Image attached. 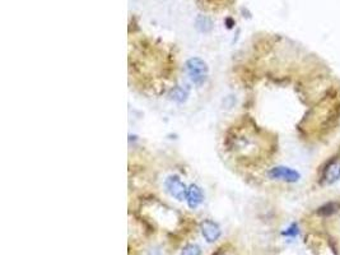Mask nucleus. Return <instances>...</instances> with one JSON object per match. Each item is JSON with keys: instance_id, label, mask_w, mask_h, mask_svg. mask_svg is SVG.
Returning <instances> with one entry per match:
<instances>
[{"instance_id": "f257e3e1", "label": "nucleus", "mask_w": 340, "mask_h": 255, "mask_svg": "<svg viewBox=\"0 0 340 255\" xmlns=\"http://www.w3.org/2000/svg\"><path fill=\"white\" fill-rule=\"evenodd\" d=\"M186 70L192 82L196 86L204 84L208 77V65L200 58H192L186 61Z\"/></svg>"}, {"instance_id": "f03ea898", "label": "nucleus", "mask_w": 340, "mask_h": 255, "mask_svg": "<svg viewBox=\"0 0 340 255\" xmlns=\"http://www.w3.org/2000/svg\"><path fill=\"white\" fill-rule=\"evenodd\" d=\"M269 178L273 180H281L284 183H297L301 179V175L298 171L293 170L287 166H277L269 171Z\"/></svg>"}, {"instance_id": "7ed1b4c3", "label": "nucleus", "mask_w": 340, "mask_h": 255, "mask_svg": "<svg viewBox=\"0 0 340 255\" xmlns=\"http://www.w3.org/2000/svg\"><path fill=\"white\" fill-rule=\"evenodd\" d=\"M166 188L167 192L169 193L171 197H174L177 200H184L186 199V186L185 184L180 180L177 176H169L166 180Z\"/></svg>"}, {"instance_id": "20e7f679", "label": "nucleus", "mask_w": 340, "mask_h": 255, "mask_svg": "<svg viewBox=\"0 0 340 255\" xmlns=\"http://www.w3.org/2000/svg\"><path fill=\"white\" fill-rule=\"evenodd\" d=\"M200 230L201 235L204 236V239L208 243H216L221 238V228H219V226L216 222L210 220H205L204 222H201Z\"/></svg>"}, {"instance_id": "39448f33", "label": "nucleus", "mask_w": 340, "mask_h": 255, "mask_svg": "<svg viewBox=\"0 0 340 255\" xmlns=\"http://www.w3.org/2000/svg\"><path fill=\"white\" fill-rule=\"evenodd\" d=\"M323 179L326 184H334L340 179V158H333L324 170Z\"/></svg>"}, {"instance_id": "423d86ee", "label": "nucleus", "mask_w": 340, "mask_h": 255, "mask_svg": "<svg viewBox=\"0 0 340 255\" xmlns=\"http://www.w3.org/2000/svg\"><path fill=\"white\" fill-rule=\"evenodd\" d=\"M186 202L187 205H189L192 209L198 208L199 204L203 202V192H201V189L199 188L198 185H195V184H192V185L187 188Z\"/></svg>"}, {"instance_id": "0eeeda50", "label": "nucleus", "mask_w": 340, "mask_h": 255, "mask_svg": "<svg viewBox=\"0 0 340 255\" xmlns=\"http://www.w3.org/2000/svg\"><path fill=\"white\" fill-rule=\"evenodd\" d=\"M339 210H340L339 203L329 202V203H326V204L321 205V207L316 210V213H317L318 216H321V217H330V216L338 213Z\"/></svg>"}, {"instance_id": "6e6552de", "label": "nucleus", "mask_w": 340, "mask_h": 255, "mask_svg": "<svg viewBox=\"0 0 340 255\" xmlns=\"http://www.w3.org/2000/svg\"><path fill=\"white\" fill-rule=\"evenodd\" d=\"M169 96H171L172 100L176 101V102H184L187 97V92L182 90L181 87H176L171 91Z\"/></svg>"}, {"instance_id": "1a4fd4ad", "label": "nucleus", "mask_w": 340, "mask_h": 255, "mask_svg": "<svg viewBox=\"0 0 340 255\" xmlns=\"http://www.w3.org/2000/svg\"><path fill=\"white\" fill-rule=\"evenodd\" d=\"M201 250L198 245L194 244H190V245L185 246L184 250L181 251V255H200Z\"/></svg>"}, {"instance_id": "9d476101", "label": "nucleus", "mask_w": 340, "mask_h": 255, "mask_svg": "<svg viewBox=\"0 0 340 255\" xmlns=\"http://www.w3.org/2000/svg\"><path fill=\"white\" fill-rule=\"evenodd\" d=\"M298 233V228H297V225H293L291 226L289 228H287V231H284L283 235H287V236H295Z\"/></svg>"}, {"instance_id": "9b49d317", "label": "nucleus", "mask_w": 340, "mask_h": 255, "mask_svg": "<svg viewBox=\"0 0 340 255\" xmlns=\"http://www.w3.org/2000/svg\"><path fill=\"white\" fill-rule=\"evenodd\" d=\"M149 255H161V251L157 250V249H154V250H152L151 253H149Z\"/></svg>"}, {"instance_id": "f8f14e48", "label": "nucleus", "mask_w": 340, "mask_h": 255, "mask_svg": "<svg viewBox=\"0 0 340 255\" xmlns=\"http://www.w3.org/2000/svg\"><path fill=\"white\" fill-rule=\"evenodd\" d=\"M217 255H228V254H224V253H221V254H217Z\"/></svg>"}]
</instances>
